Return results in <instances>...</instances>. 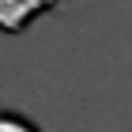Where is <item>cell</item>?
<instances>
[{
  "mask_svg": "<svg viewBox=\"0 0 132 132\" xmlns=\"http://www.w3.org/2000/svg\"><path fill=\"white\" fill-rule=\"evenodd\" d=\"M57 8L53 0H0V30L4 34H23L34 19L49 15Z\"/></svg>",
  "mask_w": 132,
  "mask_h": 132,
  "instance_id": "cell-1",
  "label": "cell"
},
{
  "mask_svg": "<svg viewBox=\"0 0 132 132\" xmlns=\"http://www.w3.org/2000/svg\"><path fill=\"white\" fill-rule=\"evenodd\" d=\"M0 132H42L38 128V121H30L27 113H19V110H0Z\"/></svg>",
  "mask_w": 132,
  "mask_h": 132,
  "instance_id": "cell-2",
  "label": "cell"
}]
</instances>
